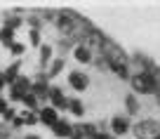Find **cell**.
I'll list each match as a JSON object with an SVG mask.
<instances>
[{
    "mask_svg": "<svg viewBox=\"0 0 160 139\" xmlns=\"http://www.w3.org/2000/svg\"><path fill=\"white\" fill-rule=\"evenodd\" d=\"M127 83H130V87H132L134 95H158L160 92V83H158V75H155V69L132 73Z\"/></svg>",
    "mask_w": 160,
    "mask_h": 139,
    "instance_id": "1",
    "label": "cell"
},
{
    "mask_svg": "<svg viewBox=\"0 0 160 139\" xmlns=\"http://www.w3.org/2000/svg\"><path fill=\"white\" fill-rule=\"evenodd\" d=\"M137 139H155L160 134V123L158 120H139V123L132 127Z\"/></svg>",
    "mask_w": 160,
    "mask_h": 139,
    "instance_id": "2",
    "label": "cell"
},
{
    "mask_svg": "<svg viewBox=\"0 0 160 139\" xmlns=\"http://www.w3.org/2000/svg\"><path fill=\"white\" fill-rule=\"evenodd\" d=\"M28 92H31V78L28 75H19V78L10 85V97H7V101H21Z\"/></svg>",
    "mask_w": 160,
    "mask_h": 139,
    "instance_id": "3",
    "label": "cell"
},
{
    "mask_svg": "<svg viewBox=\"0 0 160 139\" xmlns=\"http://www.w3.org/2000/svg\"><path fill=\"white\" fill-rule=\"evenodd\" d=\"M66 80H68V87L75 90V92H85V90H90V75L85 73V71H68V75H66Z\"/></svg>",
    "mask_w": 160,
    "mask_h": 139,
    "instance_id": "4",
    "label": "cell"
},
{
    "mask_svg": "<svg viewBox=\"0 0 160 139\" xmlns=\"http://www.w3.org/2000/svg\"><path fill=\"white\" fill-rule=\"evenodd\" d=\"M108 127H111V134H113L115 139H118V137H125L127 132H132V123H130L127 116H113L111 123H108Z\"/></svg>",
    "mask_w": 160,
    "mask_h": 139,
    "instance_id": "5",
    "label": "cell"
},
{
    "mask_svg": "<svg viewBox=\"0 0 160 139\" xmlns=\"http://www.w3.org/2000/svg\"><path fill=\"white\" fill-rule=\"evenodd\" d=\"M50 106H54L57 111H66L68 109V97L64 95V90L59 85H50V97H47Z\"/></svg>",
    "mask_w": 160,
    "mask_h": 139,
    "instance_id": "6",
    "label": "cell"
},
{
    "mask_svg": "<svg viewBox=\"0 0 160 139\" xmlns=\"http://www.w3.org/2000/svg\"><path fill=\"white\" fill-rule=\"evenodd\" d=\"M71 54H73V59L78 61V64H92V61H94V52L82 43H75L73 50H71Z\"/></svg>",
    "mask_w": 160,
    "mask_h": 139,
    "instance_id": "7",
    "label": "cell"
},
{
    "mask_svg": "<svg viewBox=\"0 0 160 139\" xmlns=\"http://www.w3.org/2000/svg\"><path fill=\"white\" fill-rule=\"evenodd\" d=\"M38 120L42 125H47V127H52V125L59 120V111H57L54 106H50V104H42L40 111H38Z\"/></svg>",
    "mask_w": 160,
    "mask_h": 139,
    "instance_id": "8",
    "label": "cell"
},
{
    "mask_svg": "<svg viewBox=\"0 0 160 139\" xmlns=\"http://www.w3.org/2000/svg\"><path fill=\"white\" fill-rule=\"evenodd\" d=\"M50 130H52V134H54L57 139H68L71 137V130H73V123H71L68 118H61V116H59V120H57Z\"/></svg>",
    "mask_w": 160,
    "mask_h": 139,
    "instance_id": "9",
    "label": "cell"
},
{
    "mask_svg": "<svg viewBox=\"0 0 160 139\" xmlns=\"http://www.w3.org/2000/svg\"><path fill=\"white\" fill-rule=\"evenodd\" d=\"M2 75H5V83H7V87H10V85L14 83V80L19 78V75H21V61H19V59H17V61H12V64L7 66L5 71H2Z\"/></svg>",
    "mask_w": 160,
    "mask_h": 139,
    "instance_id": "10",
    "label": "cell"
},
{
    "mask_svg": "<svg viewBox=\"0 0 160 139\" xmlns=\"http://www.w3.org/2000/svg\"><path fill=\"white\" fill-rule=\"evenodd\" d=\"M52 54H54V45H40V57H38V64L40 69H45L52 64Z\"/></svg>",
    "mask_w": 160,
    "mask_h": 139,
    "instance_id": "11",
    "label": "cell"
},
{
    "mask_svg": "<svg viewBox=\"0 0 160 139\" xmlns=\"http://www.w3.org/2000/svg\"><path fill=\"white\" fill-rule=\"evenodd\" d=\"M64 66H66V59H64V57H57V59H52V64L47 66V71H45L47 78H50V83L61 73V71H64Z\"/></svg>",
    "mask_w": 160,
    "mask_h": 139,
    "instance_id": "12",
    "label": "cell"
},
{
    "mask_svg": "<svg viewBox=\"0 0 160 139\" xmlns=\"http://www.w3.org/2000/svg\"><path fill=\"white\" fill-rule=\"evenodd\" d=\"M68 111L73 118H82L85 116V104H82V99H78V97H73V99H68Z\"/></svg>",
    "mask_w": 160,
    "mask_h": 139,
    "instance_id": "13",
    "label": "cell"
},
{
    "mask_svg": "<svg viewBox=\"0 0 160 139\" xmlns=\"http://www.w3.org/2000/svg\"><path fill=\"white\" fill-rule=\"evenodd\" d=\"M106 69L113 71L120 80H130V75H132L130 73V66H125V64H108V61H106Z\"/></svg>",
    "mask_w": 160,
    "mask_h": 139,
    "instance_id": "14",
    "label": "cell"
},
{
    "mask_svg": "<svg viewBox=\"0 0 160 139\" xmlns=\"http://www.w3.org/2000/svg\"><path fill=\"white\" fill-rule=\"evenodd\" d=\"M125 109H127V118H132V116L139 113V101H137L134 95H127L125 97Z\"/></svg>",
    "mask_w": 160,
    "mask_h": 139,
    "instance_id": "15",
    "label": "cell"
},
{
    "mask_svg": "<svg viewBox=\"0 0 160 139\" xmlns=\"http://www.w3.org/2000/svg\"><path fill=\"white\" fill-rule=\"evenodd\" d=\"M21 104L26 106V111H33V113H38V111H40V101L35 99V95H33V92H28V95H26L24 99H21Z\"/></svg>",
    "mask_w": 160,
    "mask_h": 139,
    "instance_id": "16",
    "label": "cell"
},
{
    "mask_svg": "<svg viewBox=\"0 0 160 139\" xmlns=\"http://www.w3.org/2000/svg\"><path fill=\"white\" fill-rule=\"evenodd\" d=\"M19 118H21V123H24L26 127H35V125L40 123V120H38V113H33V111H21Z\"/></svg>",
    "mask_w": 160,
    "mask_h": 139,
    "instance_id": "17",
    "label": "cell"
},
{
    "mask_svg": "<svg viewBox=\"0 0 160 139\" xmlns=\"http://www.w3.org/2000/svg\"><path fill=\"white\" fill-rule=\"evenodd\" d=\"M28 43L33 45V47H40V45H42V35H40V31H33V28L28 31Z\"/></svg>",
    "mask_w": 160,
    "mask_h": 139,
    "instance_id": "18",
    "label": "cell"
},
{
    "mask_svg": "<svg viewBox=\"0 0 160 139\" xmlns=\"http://www.w3.org/2000/svg\"><path fill=\"white\" fill-rule=\"evenodd\" d=\"M10 52H12L14 57H24V52H26V45H24V43H17V40H14V43L10 45Z\"/></svg>",
    "mask_w": 160,
    "mask_h": 139,
    "instance_id": "19",
    "label": "cell"
},
{
    "mask_svg": "<svg viewBox=\"0 0 160 139\" xmlns=\"http://www.w3.org/2000/svg\"><path fill=\"white\" fill-rule=\"evenodd\" d=\"M17 116H19V113H17V111H14V109L10 106V109H7L5 113H2V118H5L2 123H5V125H12V123H14V118H17Z\"/></svg>",
    "mask_w": 160,
    "mask_h": 139,
    "instance_id": "20",
    "label": "cell"
},
{
    "mask_svg": "<svg viewBox=\"0 0 160 139\" xmlns=\"http://www.w3.org/2000/svg\"><path fill=\"white\" fill-rule=\"evenodd\" d=\"M0 139H12V127L5 123H0Z\"/></svg>",
    "mask_w": 160,
    "mask_h": 139,
    "instance_id": "21",
    "label": "cell"
},
{
    "mask_svg": "<svg viewBox=\"0 0 160 139\" xmlns=\"http://www.w3.org/2000/svg\"><path fill=\"white\" fill-rule=\"evenodd\" d=\"M7 109H10V101H7V99H5V97H2V95H0V116L5 113V111H7Z\"/></svg>",
    "mask_w": 160,
    "mask_h": 139,
    "instance_id": "22",
    "label": "cell"
},
{
    "mask_svg": "<svg viewBox=\"0 0 160 139\" xmlns=\"http://www.w3.org/2000/svg\"><path fill=\"white\" fill-rule=\"evenodd\" d=\"M90 139H115V137L111 132H97L94 137H90Z\"/></svg>",
    "mask_w": 160,
    "mask_h": 139,
    "instance_id": "23",
    "label": "cell"
},
{
    "mask_svg": "<svg viewBox=\"0 0 160 139\" xmlns=\"http://www.w3.org/2000/svg\"><path fill=\"white\" fill-rule=\"evenodd\" d=\"M7 87V83H5V75H2V71H0V92Z\"/></svg>",
    "mask_w": 160,
    "mask_h": 139,
    "instance_id": "24",
    "label": "cell"
},
{
    "mask_svg": "<svg viewBox=\"0 0 160 139\" xmlns=\"http://www.w3.org/2000/svg\"><path fill=\"white\" fill-rule=\"evenodd\" d=\"M21 139H42L40 134H26V137H21Z\"/></svg>",
    "mask_w": 160,
    "mask_h": 139,
    "instance_id": "25",
    "label": "cell"
},
{
    "mask_svg": "<svg viewBox=\"0 0 160 139\" xmlns=\"http://www.w3.org/2000/svg\"><path fill=\"white\" fill-rule=\"evenodd\" d=\"M155 139H160V134H158V137H155Z\"/></svg>",
    "mask_w": 160,
    "mask_h": 139,
    "instance_id": "26",
    "label": "cell"
}]
</instances>
